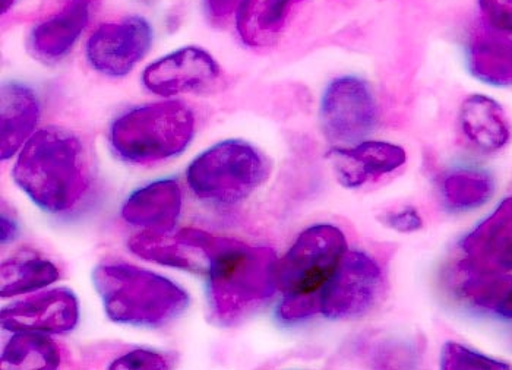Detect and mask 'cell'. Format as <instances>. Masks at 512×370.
I'll use <instances>...</instances> for the list:
<instances>
[{"label": "cell", "mask_w": 512, "mask_h": 370, "mask_svg": "<svg viewBox=\"0 0 512 370\" xmlns=\"http://www.w3.org/2000/svg\"><path fill=\"white\" fill-rule=\"evenodd\" d=\"M180 232L207 255L208 306L218 325L236 324L276 294L278 259L273 249L199 229Z\"/></svg>", "instance_id": "cell-1"}, {"label": "cell", "mask_w": 512, "mask_h": 370, "mask_svg": "<svg viewBox=\"0 0 512 370\" xmlns=\"http://www.w3.org/2000/svg\"><path fill=\"white\" fill-rule=\"evenodd\" d=\"M12 175L28 198L50 214L72 210L91 185L90 161L81 139L52 126L34 132L25 142Z\"/></svg>", "instance_id": "cell-2"}, {"label": "cell", "mask_w": 512, "mask_h": 370, "mask_svg": "<svg viewBox=\"0 0 512 370\" xmlns=\"http://www.w3.org/2000/svg\"><path fill=\"white\" fill-rule=\"evenodd\" d=\"M93 283L106 315L116 324L161 327L189 306V294L178 284L125 262L99 265Z\"/></svg>", "instance_id": "cell-3"}, {"label": "cell", "mask_w": 512, "mask_h": 370, "mask_svg": "<svg viewBox=\"0 0 512 370\" xmlns=\"http://www.w3.org/2000/svg\"><path fill=\"white\" fill-rule=\"evenodd\" d=\"M194 134V112L182 101H164L123 113L110 129V144L128 163L151 164L179 156Z\"/></svg>", "instance_id": "cell-4"}, {"label": "cell", "mask_w": 512, "mask_h": 370, "mask_svg": "<svg viewBox=\"0 0 512 370\" xmlns=\"http://www.w3.org/2000/svg\"><path fill=\"white\" fill-rule=\"evenodd\" d=\"M270 173L267 158L254 145L229 139L195 158L186 172L189 188L202 201L233 205L249 198Z\"/></svg>", "instance_id": "cell-5"}, {"label": "cell", "mask_w": 512, "mask_h": 370, "mask_svg": "<svg viewBox=\"0 0 512 370\" xmlns=\"http://www.w3.org/2000/svg\"><path fill=\"white\" fill-rule=\"evenodd\" d=\"M346 252V237L340 229L331 224L309 227L277 261L278 290L284 294L318 293L333 277Z\"/></svg>", "instance_id": "cell-6"}, {"label": "cell", "mask_w": 512, "mask_h": 370, "mask_svg": "<svg viewBox=\"0 0 512 370\" xmlns=\"http://www.w3.org/2000/svg\"><path fill=\"white\" fill-rule=\"evenodd\" d=\"M321 128L333 147L365 141L378 126L379 110L368 82L357 77L334 79L325 88L319 110Z\"/></svg>", "instance_id": "cell-7"}, {"label": "cell", "mask_w": 512, "mask_h": 370, "mask_svg": "<svg viewBox=\"0 0 512 370\" xmlns=\"http://www.w3.org/2000/svg\"><path fill=\"white\" fill-rule=\"evenodd\" d=\"M382 292V271L371 256L346 252L333 277L318 292L319 313L330 319L366 315Z\"/></svg>", "instance_id": "cell-8"}, {"label": "cell", "mask_w": 512, "mask_h": 370, "mask_svg": "<svg viewBox=\"0 0 512 370\" xmlns=\"http://www.w3.org/2000/svg\"><path fill=\"white\" fill-rule=\"evenodd\" d=\"M153 28L141 17L100 25L88 39L87 59L100 74L125 77L150 52Z\"/></svg>", "instance_id": "cell-9"}, {"label": "cell", "mask_w": 512, "mask_h": 370, "mask_svg": "<svg viewBox=\"0 0 512 370\" xmlns=\"http://www.w3.org/2000/svg\"><path fill=\"white\" fill-rule=\"evenodd\" d=\"M218 77L220 68L210 53L199 47H183L151 63L142 82L151 93L172 97L208 90Z\"/></svg>", "instance_id": "cell-10"}, {"label": "cell", "mask_w": 512, "mask_h": 370, "mask_svg": "<svg viewBox=\"0 0 512 370\" xmlns=\"http://www.w3.org/2000/svg\"><path fill=\"white\" fill-rule=\"evenodd\" d=\"M78 321L77 296L65 287L34 294L28 299L3 308L0 313L3 330L11 332L66 334L77 327Z\"/></svg>", "instance_id": "cell-11"}, {"label": "cell", "mask_w": 512, "mask_h": 370, "mask_svg": "<svg viewBox=\"0 0 512 370\" xmlns=\"http://www.w3.org/2000/svg\"><path fill=\"white\" fill-rule=\"evenodd\" d=\"M467 271L507 273L512 270V196L461 240Z\"/></svg>", "instance_id": "cell-12"}, {"label": "cell", "mask_w": 512, "mask_h": 370, "mask_svg": "<svg viewBox=\"0 0 512 370\" xmlns=\"http://www.w3.org/2000/svg\"><path fill=\"white\" fill-rule=\"evenodd\" d=\"M335 175L346 188H359L372 177L393 173L407 161L400 145L387 141H362L352 147H333L328 153Z\"/></svg>", "instance_id": "cell-13"}, {"label": "cell", "mask_w": 512, "mask_h": 370, "mask_svg": "<svg viewBox=\"0 0 512 370\" xmlns=\"http://www.w3.org/2000/svg\"><path fill=\"white\" fill-rule=\"evenodd\" d=\"M182 211V191L173 179L157 180L126 199L122 217L126 223L154 232H169Z\"/></svg>", "instance_id": "cell-14"}, {"label": "cell", "mask_w": 512, "mask_h": 370, "mask_svg": "<svg viewBox=\"0 0 512 370\" xmlns=\"http://www.w3.org/2000/svg\"><path fill=\"white\" fill-rule=\"evenodd\" d=\"M0 104V156L2 160H8L33 137L40 119V103L31 88L8 82L3 85Z\"/></svg>", "instance_id": "cell-15"}, {"label": "cell", "mask_w": 512, "mask_h": 370, "mask_svg": "<svg viewBox=\"0 0 512 370\" xmlns=\"http://www.w3.org/2000/svg\"><path fill=\"white\" fill-rule=\"evenodd\" d=\"M460 128L482 153L502 150L511 139V125L507 113L498 101L482 94H473L461 104Z\"/></svg>", "instance_id": "cell-16"}, {"label": "cell", "mask_w": 512, "mask_h": 370, "mask_svg": "<svg viewBox=\"0 0 512 370\" xmlns=\"http://www.w3.org/2000/svg\"><path fill=\"white\" fill-rule=\"evenodd\" d=\"M90 3L71 0L55 17L40 22L31 30L30 49L43 60L65 58L90 21Z\"/></svg>", "instance_id": "cell-17"}, {"label": "cell", "mask_w": 512, "mask_h": 370, "mask_svg": "<svg viewBox=\"0 0 512 370\" xmlns=\"http://www.w3.org/2000/svg\"><path fill=\"white\" fill-rule=\"evenodd\" d=\"M467 65L473 77L485 84L512 85V39L489 25L474 31L467 46Z\"/></svg>", "instance_id": "cell-18"}, {"label": "cell", "mask_w": 512, "mask_h": 370, "mask_svg": "<svg viewBox=\"0 0 512 370\" xmlns=\"http://www.w3.org/2000/svg\"><path fill=\"white\" fill-rule=\"evenodd\" d=\"M128 245L139 258L156 262L158 265L192 271V273L208 271L207 255L197 246L192 245L182 232L169 234L148 230L132 236Z\"/></svg>", "instance_id": "cell-19"}, {"label": "cell", "mask_w": 512, "mask_h": 370, "mask_svg": "<svg viewBox=\"0 0 512 370\" xmlns=\"http://www.w3.org/2000/svg\"><path fill=\"white\" fill-rule=\"evenodd\" d=\"M300 0H242L236 15L240 39L249 47H268L283 33L290 9Z\"/></svg>", "instance_id": "cell-20"}, {"label": "cell", "mask_w": 512, "mask_h": 370, "mask_svg": "<svg viewBox=\"0 0 512 370\" xmlns=\"http://www.w3.org/2000/svg\"><path fill=\"white\" fill-rule=\"evenodd\" d=\"M59 280V270L53 262L34 252H21L3 262L0 270V294L14 297L34 293Z\"/></svg>", "instance_id": "cell-21"}, {"label": "cell", "mask_w": 512, "mask_h": 370, "mask_svg": "<svg viewBox=\"0 0 512 370\" xmlns=\"http://www.w3.org/2000/svg\"><path fill=\"white\" fill-rule=\"evenodd\" d=\"M60 362L59 347L44 332H15L2 351L3 369L53 370Z\"/></svg>", "instance_id": "cell-22"}, {"label": "cell", "mask_w": 512, "mask_h": 370, "mask_svg": "<svg viewBox=\"0 0 512 370\" xmlns=\"http://www.w3.org/2000/svg\"><path fill=\"white\" fill-rule=\"evenodd\" d=\"M441 191L445 204L451 210L470 211L491 199L495 182L485 170L461 167L444 176Z\"/></svg>", "instance_id": "cell-23"}, {"label": "cell", "mask_w": 512, "mask_h": 370, "mask_svg": "<svg viewBox=\"0 0 512 370\" xmlns=\"http://www.w3.org/2000/svg\"><path fill=\"white\" fill-rule=\"evenodd\" d=\"M469 273V278L461 283V296L476 308L495 313L501 318L512 319L511 275L474 271Z\"/></svg>", "instance_id": "cell-24"}, {"label": "cell", "mask_w": 512, "mask_h": 370, "mask_svg": "<svg viewBox=\"0 0 512 370\" xmlns=\"http://www.w3.org/2000/svg\"><path fill=\"white\" fill-rule=\"evenodd\" d=\"M442 369L447 370H504L510 369L507 363L491 359L457 343H447L442 349Z\"/></svg>", "instance_id": "cell-25"}, {"label": "cell", "mask_w": 512, "mask_h": 370, "mask_svg": "<svg viewBox=\"0 0 512 370\" xmlns=\"http://www.w3.org/2000/svg\"><path fill=\"white\" fill-rule=\"evenodd\" d=\"M318 313V293L286 294L277 309L278 318L284 322L302 321Z\"/></svg>", "instance_id": "cell-26"}, {"label": "cell", "mask_w": 512, "mask_h": 370, "mask_svg": "<svg viewBox=\"0 0 512 370\" xmlns=\"http://www.w3.org/2000/svg\"><path fill=\"white\" fill-rule=\"evenodd\" d=\"M170 368V360L153 350H132L123 354L110 365L115 370H164Z\"/></svg>", "instance_id": "cell-27"}, {"label": "cell", "mask_w": 512, "mask_h": 370, "mask_svg": "<svg viewBox=\"0 0 512 370\" xmlns=\"http://www.w3.org/2000/svg\"><path fill=\"white\" fill-rule=\"evenodd\" d=\"M479 6L489 27L512 33V0H479Z\"/></svg>", "instance_id": "cell-28"}, {"label": "cell", "mask_w": 512, "mask_h": 370, "mask_svg": "<svg viewBox=\"0 0 512 370\" xmlns=\"http://www.w3.org/2000/svg\"><path fill=\"white\" fill-rule=\"evenodd\" d=\"M382 223L395 232L413 233L422 229L423 221L417 211L412 207L400 208L397 211H391L381 218Z\"/></svg>", "instance_id": "cell-29"}, {"label": "cell", "mask_w": 512, "mask_h": 370, "mask_svg": "<svg viewBox=\"0 0 512 370\" xmlns=\"http://www.w3.org/2000/svg\"><path fill=\"white\" fill-rule=\"evenodd\" d=\"M242 0H208L207 11L216 20L229 17L235 9H239Z\"/></svg>", "instance_id": "cell-30"}, {"label": "cell", "mask_w": 512, "mask_h": 370, "mask_svg": "<svg viewBox=\"0 0 512 370\" xmlns=\"http://www.w3.org/2000/svg\"><path fill=\"white\" fill-rule=\"evenodd\" d=\"M17 236V221L12 220L11 217H6V214L2 213V215H0V243H2V245L11 243Z\"/></svg>", "instance_id": "cell-31"}, {"label": "cell", "mask_w": 512, "mask_h": 370, "mask_svg": "<svg viewBox=\"0 0 512 370\" xmlns=\"http://www.w3.org/2000/svg\"><path fill=\"white\" fill-rule=\"evenodd\" d=\"M15 0H2V12L6 14V12L11 9V6L14 5Z\"/></svg>", "instance_id": "cell-32"}, {"label": "cell", "mask_w": 512, "mask_h": 370, "mask_svg": "<svg viewBox=\"0 0 512 370\" xmlns=\"http://www.w3.org/2000/svg\"><path fill=\"white\" fill-rule=\"evenodd\" d=\"M82 2L90 3L91 6H96L97 3H100L101 0H82Z\"/></svg>", "instance_id": "cell-33"}]
</instances>
